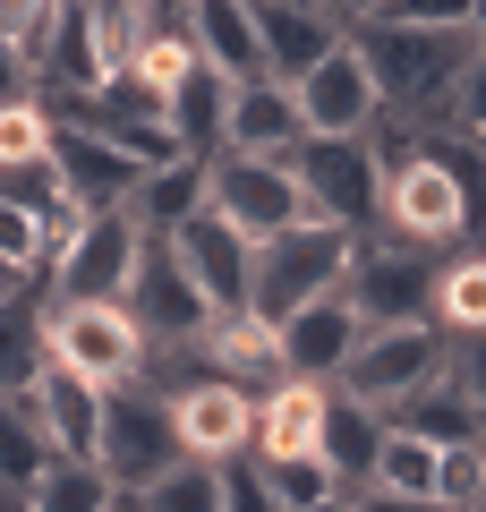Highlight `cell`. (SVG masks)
Masks as SVG:
<instances>
[{"label":"cell","instance_id":"34","mask_svg":"<svg viewBox=\"0 0 486 512\" xmlns=\"http://www.w3.org/2000/svg\"><path fill=\"white\" fill-rule=\"evenodd\" d=\"M60 18H69V0H0V35L26 52V69L43 60V43H52Z\"/></svg>","mask_w":486,"mask_h":512},{"label":"cell","instance_id":"24","mask_svg":"<svg viewBox=\"0 0 486 512\" xmlns=\"http://www.w3.org/2000/svg\"><path fill=\"white\" fill-rule=\"evenodd\" d=\"M188 214H205V163L171 154V163H154V171L137 180V197H128V222H137L145 239H171Z\"/></svg>","mask_w":486,"mask_h":512},{"label":"cell","instance_id":"20","mask_svg":"<svg viewBox=\"0 0 486 512\" xmlns=\"http://www.w3.org/2000/svg\"><path fill=\"white\" fill-rule=\"evenodd\" d=\"M290 146H299V103H290V86H273V77L231 86V111H222V154H265V163H282Z\"/></svg>","mask_w":486,"mask_h":512},{"label":"cell","instance_id":"17","mask_svg":"<svg viewBox=\"0 0 486 512\" xmlns=\"http://www.w3.org/2000/svg\"><path fill=\"white\" fill-rule=\"evenodd\" d=\"M248 18H256V52H265L273 86H299L324 52H342V26L316 0H248Z\"/></svg>","mask_w":486,"mask_h":512},{"label":"cell","instance_id":"45","mask_svg":"<svg viewBox=\"0 0 486 512\" xmlns=\"http://www.w3.org/2000/svg\"><path fill=\"white\" fill-rule=\"evenodd\" d=\"M478 248H486V239H478Z\"/></svg>","mask_w":486,"mask_h":512},{"label":"cell","instance_id":"31","mask_svg":"<svg viewBox=\"0 0 486 512\" xmlns=\"http://www.w3.org/2000/svg\"><path fill=\"white\" fill-rule=\"evenodd\" d=\"M137 512H222V470L205 461H180V470H162L145 495H128Z\"/></svg>","mask_w":486,"mask_h":512},{"label":"cell","instance_id":"39","mask_svg":"<svg viewBox=\"0 0 486 512\" xmlns=\"http://www.w3.org/2000/svg\"><path fill=\"white\" fill-rule=\"evenodd\" d=\"M452 384H461L469 410L486 419V342H452Z\"/></svg>","mask_w":486,"mask_h":512},{"label":"cell","instance_id":"14","mask_svg":"<svg viewBox=\"0 0 486 512\" xmlns=\"http://www.w3.org/2000/svg\"><path fill=\"white\" fill-rule=\"evenodd\" d=\"M171 427H180V453H188V461L222 470V461H239V453H248L256 393H239V384H222V376L180 384V393H171Z\"/></svg>","mask_w":486,"mask_h":512},{"label":"cell","instance_id":"18","mask_svg":"<svg viewBox=\"0 0 486 512\" xmlns=\"http://www.w3.org/2000/svg\"><path fill=\"white\" fill-rule=\"evenodd\" d=\"M26 410H35L52 461H94V436H103V393L86 376H69L60 359H43V376L26 384Z\"/></svg>","mask_w":486,"mask_h":512},{"label":"cell","instance_id":"15","mask_svg":"<svg viewBox=\"0 0 486 512\" xmlns=\"http://www.w3.org/2000/svg\"><path fill=\"white\" fill-rule=\"evenodd\" d=\"M52 180L69 188L77 214H120L128 197H137L145 163H128L111 137H94V128H60L52 120Z\"/></svg>","mask_w":486,"mask_h":512},{"label":"cell","instance_id":"37","mask_svg":"<svg viewBox=\"0 0 486 512\" xmlns=\"http://www.w3.org/2000/svg\"><path fill=\"white\" fill-rule=\"evenodd\" d=\"M222 512H282V495L265 487V470H256L248 453L222 461Z\"/></svg>","mask_w":486,"mask_h":512},{"label":"cell","instance_id":"44","mask_svg":"<svg viewBox=\"0 0 486 512\" xmlns=\"http://www.w3.org/2000/svg\"><path fill=\"white\" fill-rule=\"evenodd\" d=\"M316 512H350V504H316Z\"/></svg>","mask_w":486,"mask_h":512},{"label":"cell","instance_id":"1","mask_svg":"<svg viewBox=\"0 0 486 512\" xmlns=\"http://www.w3.org/2000/svg\"><path fill=\"white\" fill-rule=\"evenodd\" d=\"M350 52H359L367 86H376V103L393 111V120H444L461 69L478 60V43H469V26H393V18H367L359 35H350Z\"/></svg>","mask_w":486,"mask_h":512},{"label":"cell","instance_id":"12","mask_svg":"<svg viewBox=\"0 0 486 512\" xmlns=\"http://www.w3.org/2000/svg\"><path fill=\"white\" fill-rule=\"evenodd\" d=\"M359 316H350V299L342 291H324V299H307V308H290L282 325H273V350H282V376L290 384H333L342 376V359L359 350Z\"/></svg>","mask_w":486,"mask_h":512},{"label":"cell","instance_id":"19","mask_svg":"<svg viewBox=\"0 0 486 512\" xmlns=\"http://www.w3.org/2000/svg\"><path fill=\"white\" fill-rule=\"evenodd\" d=\"M180 35L197 43L205 69H222V86H248V77H265V52H256L248 0H188V9H180Z\"/></svg>","mask_w":486,"mask_h":512},{"label":"cell","instance_id":"29","mask_svg":"<svg viewBox=\"0 0 486 512\" xmlns=\"http://www.w3.org/2000/svg\"><path fill=\"white\" fill-rule=\"evenodd\" d=\"M367 495H401V504H435V453L401 427H384V453H376V478Z\"/></svg>","mask_w":486,"mask_h":512},{"label":"cell","instance_id":"22","mask_svg":"<svg viewBox=\"0 0 486 512\" xmlns=\"http://www.w3.org/2000/svg\"><path fill=\"white\" fill-rule=\"evenodd\" d=\"M376 453H384V419H376V410H359L350 393H324V470H333L342 504H350V495H367Z\"/></svg>","mask_w":486,"mask_h":512},{"label":"cell","instance_id":"41","mask_svg":"<svg viewBox=\"0 0 486 512\" xmlns=\"http://www.w3.org/2000/svg\"><path fill=\"white\" fill-rule=\"evenodd\" d=\"M316 9H324L333 26H342V35H359L367 18H384V0H316Z\"/></svg>","mask_w":486,"mask_h":512},{"label":"cell","instance_id":"43","mask_svg":"<svg viewBox=\"0 0 486 512\" xmlns=\"http://www.w3.org/2000/svg\"><path fill=\"white\" fill-rule=\"evenodd\" d=\"M9 291H26V282H18V274H9V265H0V299H9Z\"/></svg>","mask_w":486,"mask_h":512},{"label":"cell","instance_id":"40","mask_svg":"<svg viewBox=\"0 0 486 512\" xmlns=\"http://www.w3.org/2000/svg\"><path fill=\"white\" fill-rule=\"evenodd\" d=\"M35 94V69H26V52L9 35H0V103H26Z\"/></svg>","mask_w":486,"mask_h":512},{"label":"cell","instance_id":"36","mask_svg":"<svg viewBox=\"0 0 486 512\" xmlns=\"http://www.w3.org/2000/svg\"><path fill=\"white\" fill-rule=\"evenodd\" d=\"M444 128H461V137L486 146V52L461 69V86H452V103H444Z\"/></svg>","mask_w":486,"mask_h":512},{"label":"cell","instance_id":"6","mask_svg":"<svg viewBox=\"0 0 486 512\" xmlns=\"http://www.w3.org/2000/svg\"><path fill=\"white\" fill-rule=\"evenodd\" d=\"M43 359H60L69 376H86L94 393L145 376V333L120 299H77V308H52L43 299Z\"/></svg>","mask_w":486,"mask_h":512},{"label":"cell","instance_id":"42","mask_svg":"<svg viewBox=\"0 0 486 512\" xmlns=\"http://www.w3.org/2000/svg\"><path fill=\"white\" fill-rule=\"evenodd\" d=\"M145 9H154L162 26H180V9H188V0H145Z\"/></svg>","mask_w":486,"mask_h":512},{"label":"cell","instance_id":"21","mask_svg":"<svg viewBox=\"0 0 486 512\" xmlns=\"http://www.w3.org/2000/svg\"><path fill=\"white\" fill-rule=\"evenodd\" d=\"M222 111H231V86H222V69H205V60L162 94V128H171V146H180L188 163H214L222 154Z\"/></svg>","mask_w":486,"mask_h":512},{"label":"cell","instance_id":"26","mask_svg":"<svg viewBox=\"0 0 486 512\" xmlns=\"http://www.w3.org/2000/svg\"><path fill=\"white\" fill-rule=\"evenodd\" d=\"M435 333L444 342H486V248H452L435 265Z\"/></svg>","mask_w":486,"mask_h":512},{"label":"cell","instance_id":"13","mask_svg":"<svg viewBox=\"0 0 486 512\" xmlns=\"http://www.w3.org/2000/svg\"><path fill=\"white\" fill-rule=\"evenodd\" d=\"M171 256H180V274L197 282V299L214 308V325L222 316H248V239L231 231V222H214V214H188L180 231H171Z\"/></svg>","mask_w":486,"mask_h":512},{"label":"cell","instance_id":"23","mask_svg":"<svg viewBox=\"0 0 486 512\" xmlns=\"http://www.w3.org/2000/svg\"><path fill=\"white\" fill-rule=\"evenodd\" d=\"M384 427H401V436H418L427 453H444V444H469V436H486V419L469 410V393L452 384V367H444L435 384H418V393H410L401 410H384Z\"/></svg>","mask_w":486,"mask_h":512},{"label":"cell","instance_id":"5","mask_svg":"<svg viewBox=\"0 0 486 512\" xmlns=\"http://www.w3.org/2000/svg\"><path fill=\"white\" fill-rule=\"evenodd\" d=\"M342 265H350V231H324V222H290L282 239L248 256V316L256 325H282L290 308L342 291Z\"/></svg>","mask_w":486,"mask_h":512},{"label":"cell","instance_id":"27","mask_svg":"<svg viewBox=\"0 0 486 512\" xmlns=\"http://www.w3.org/2000/svg\"><path fill=\"white\" fill-rule=\"evenodd\" d=\"M35 376H43V291L26 282L0 299V402H26Z\"/></svg>","mask_w":486,"mask_h":512},{"label":"cell","instance_id":"33","mask_svg":"<svg viewBox=\"0 0 486 512\" xmlns=\"http://www.w3.org/2000/svg\"><path fill=\"white\" fill-rule=\"evenodd\" d=\"M52 163V111L26 94V103H0V171Z\"/></svg>","mask_w":486,"mask_h":512},{"label":"cell","instance_id":"11","mask_svg":"<svg viewBox=\"0 0 486 512\" xmlns=\"http://www.w3.org/2000/svg\"><path fill=\"white\" fill-rule=\"evenodd\" d=\"M290 103H299V137H367V128L384 120V103H376V86H367L350 35H342V52H324L316 69L290 86Z\"/></svg>","mask_w":486,"mask_h":512},{"label":"cell","instance_id":"4","mask_svg":"<svg viewBox=\"0 0 486 512\" xmlns=\"http://www.w3.org/2000/svg\"><path fill=\"white\" fill-rule=\"evenodd\" d=\"M435 248H410V239H350V265H342V299L359 325H435Z\"/></svg>","mask_w":486,"mask_h":512},{"label":"cell","instance_id":"38","mask_svg":"<svg viewBox=\"0 0 486 512\" xmlns=\"http://www.w3.org/2000/svg\"><path fill=\"white\" fill-rule=\"evenodd\" d=\"M393 26H469V0H384Z\"/></svg>","mask_w":486,"mask_h":512},{"label":"cell","instance_id":"10","mask_svg":"<svg viewBox=\"0 0 486 512\" xmlns=\"http://www.w3.org/2000/svg\"><path fill=\"white\" fill-rule=\"evenodd\" d=\"M128 316H137L145 350H188L214 333V308L197 299V282L180 274V256H171V239H145L137 248V274H128Z\"/></svg>","mask_w":486,"mask_h":512},{"label":"cell","instance_id":"25","mask_svg":"<svg viewBox=\"0 0 486 512\" xmlns=\"http://www.w3.org/2000/svg\"><path fill=\"white\" fill-rule=\"evenodd\" d=\"M205 367H214L222 384H239V393H273V384H282L273 325H256V316H222V325L205 333Z\"/></svg>","mask_w":486,"mask_h":512},{"label":"cell","instance_id":"9","mask_svg":"<svg viewBox=\"0 0 486 512\" xmlns=\"http://www.w3.org/2000/svg\"><path fill=\"white\" fill-rule=\"evenodd\" d=\"M205 214L231 222L248 248H265L290 222H307V205H299V188H290L282 163H265V154H214L205 163Z\"/></svg>","mask_w":486,"mask_h":512},{"label":"cell","instance_id":"16","mask_svg":"<svg viewBox=\"0 0 486 512\" xmlns=\"http://www.w3.org/2000/svg\"><path fill=\"white\" fill-rule=\"evenodd\" d=\"M324 393L333 384H273L256 393V427H248V461L282 470V461H324Z\"/></svg>","mask_w":486,"mask_h":512},{"label":"cell","instance_id":"7","mask_svg":"<svg viewBox=\"0 0 486 512\" xmlns=\"http://www.w3.org/2000/svg\"><path fill=\"white\" fill-rule=\"evenodd\" d=\"M452 367V342L435 325H367L359 350L342 359V376H333V393H350L359 410H401L418 393V384H435Z\"/></svg>","mask_w":486,"mask_h":512},{"label":"cell","instance_id":"32","mask_svg":"<svg viewBox=\"0 0 486 512\" xmlns=\"http://www.w3.org/2000/svg\"><path fill=\"white\" fill-rule=\"evenodd\" d=\"M435 504L444 512H486V436L435 453Z\"/></svg>","mask_w":486,"mask_h":512},{"label":"cell","instance_id":"8","mask_svg":"<svg viewBox=\"0 0 486 512\" xmlns=\"http://www.w3.org/2000/svg\"><path fill=\"white\" fill-rule=\"evenodd\" d=\"M137 248L145 231L120 214H77V231L52 248V265H43V299L52 308H77V299H128V274H137Z\"/></svg>","mask_w":486,"mask_h":512},{"label":"cell","instance_id":"2","mask_svg":"<svg viewBox=\"0 0 486 512\" xmlns=\"http://www.w3.org/2000/svg\"><path fill=\"white\" fill-rule=\"evenodd\" d=\"M282 171H290V188H299L307 222L350 231V239L376 231L384 171H376V154H367V137H299V146L282 154Z\"/></svg>","mask_w":486,"mask_h":512},{"label":"cell","instance_id":"35","mask_svg":"<svg viewBox=\"0 0 486 512\" xmlns=\"http://www.w3.org/2000/svg\"><path fill=\"white\" fill-rule=\"evenodd\" d=\"M265 487L282 495V512H316V504H342V487H333V470H324V461H282V470H265Z\"/></svg>","mask_w":486,"mask_h":512},{"label":"cell","instance_id":"3","mask_svg":"<svg viewBox=\"0 0 486 512\" xmlns=\"http://www.w3.org/2000/svg\"><path fill=\"white\" fill-rule=\"evenodd\" d=\"M180 427H171V402L154 384H111L103 393V436H94V470L111 478V495H145L162 470H180Z\"/></svg>","mask_w":486,"mask_h":512},{"label":"cell","instance_id":"30","mask_svg":"<svg viewBox=\"0 0 486 512\" xmlns=\"http://www.w3.org/2000/svg\"><path fill=\"white\" fill-rule=\"evenodd\" d=\"M52 461V444H43V427H35V410L26 402H0V487H35V470Z\"/></svg>","mask_w":486,"mask_h":512},{"label":"cell","instance_id":"28","mask_svg":"<svg viewBox=\"0 0 486 512\" xmlns=\"http://www.w3.org/2000/svg\"><path fill=\"white\" fill-rule=\"evenodd\" d=\"M26 512H120V495L94 461H43L26 487Z\"/></svg>","mask_w":486,"mask_h":512}]
</instances>
